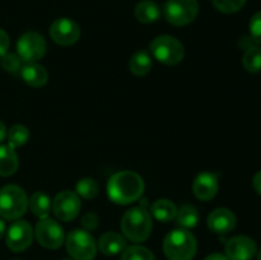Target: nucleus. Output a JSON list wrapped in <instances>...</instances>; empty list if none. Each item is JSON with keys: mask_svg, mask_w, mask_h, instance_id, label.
<instances>
[{"mask_svg": "<svg viewBox=\"0 0 261 260\" xmlns=\"http://www.w3.org/2000/svg\"><path fill=\"white\" fill-rule=\"evenodd\" d=\"M144 191V181L133 171L114 173L107 183V195L115 204L127 205L139 200Z\"/></svg>", "mask_w": 261, "mask_h": 260, "instance_id": "1", "label": "nucleus"}, {"mask_svg": "<svg viewBox=\"0 0 261 260\" xmlns=\"http://www.w3.org/2000/svg\"><path fill=\"white\" fill-rule=\"evenodd\" d=\"M152 217L145 206H134L124 213L121 219V231L127 240L143 242L152 232Z\"/></svg>", "mask_w": 261, "mask_h": 260, "instance_id": "2", "label": "nucleus"}, {"mask_svg": "<svg viewBox=\"0 0 261 260\" xmlns=\"http://www.w3.org/2000/svg\"><path fill=\"white\" fill-rule=\"evenodd\" d=\"M198 242L188 229L171 231L163 241V251L168 260H191L196 254Z\"/></svg>", "mask_w": 261, "mask_h": 260, "instance_id": "3", "label": "nucleus"}, {"mask_svg": "<svg viewBox=\"0 0 261 260\" xmlns=\"http://www.w3.org/2000/svg\"><path fill=\"white\" fill-rule=\"evenodd\" d=\"M28 198L25 191L17 185H7L0 190V216L15 221L25 213Z\"/></svg>", "mask_w": 261, "mask_h": 260, "instance_id": "4", "label": "nucleus"}, {"mask_svg": "<svg viewBox=\"0 0 261 260\" xmlns=\"http://www.w3.org/2000/svg\"><path fill=\"white\" fill-rule=\"evenodd\" d=\"M149 48L152 55L166 65H176L185 56L184 45L173 36H158L150 42Z\"/></svg>", "mask_w": 261, "mask_h": 260, "instance_id": "5", "label": "nucleus"}, {"mask_svg": "<svg viewBox=\"0 0 261 260\" xmlns=\"http://www.w3.org/2000/svg\"><path fill=\"white\" fill-rule=\"evenodd\" d=\"M66 251L74 260H93L97 245L93 236L86 229H73L65 240Z\"/></svg>", "mask_w": 261, "mask_h": 260, "instance_id": "6", "label": "nucleus"}, {"mask_svg": "<svg viewBox=\"0 0 261 260\" xmlns=\"http://www.w3.org/2000/svg\"><path fill=\"white\" fill-rule=\"evenodd\" d=\"M199 13L196 0H168L163 7V14L173 25H186L193 22Z\"/></svg>", "mask_w": 261, "mask_h": 260, "instance_id": "7", "label": "nucleus"}, {"mask_svg": "<svg viewBox=\"0 0 261 260\" xmlns=\"http://www.w3.org/2000/svg\"><path fill=\"white\" fill-rule=\"evenodd\" d=\"M35 236L38 244L46 249H59L65 241V233L64 229L55 219L43 218L37 222L35 228Z\"/></svg>", "mask_w": 261, "mask_h": 260, "instance_id": "8", "label": "nucleus"}, {"mask_svg": "<svg viewBox=\"0 0 261 260\" xmlns=\"http://www.w3.org/2000/svg\"><path fill=\"white\" fill-rule=\"evenodd\" d=\"M46 53V41L40 33L27 32L17 42V54L24 63H36Z\"/></svg>", "mask_w": 261, "mask_h": 260, "instance_id": "9", "label": "nucleus"}, {"mask_svg": "<svg viewBox=\"0 0 261 260\" xmlns=\"http://www.w3.org/2000/svg\"><path fill=\"white\" fill-rule=\"evenodd\" d=\"M82 204L78 194L74 191L64 190L55 196L53 201V212L56 218L63 222L73 221L78 217Z\"/></svg>", "mask_w": 261, "mask_h": 260, "instance_id": "10", "label": "nucleus"}, {"mask_svg": "<svg viewBox=\"0 0 261 260\" xmlns=\"http://www.w3.org/2000/svg\"><path fill=\"white\" fill-rule=\"evenodd\" d=\"M50 36L58 45H73L81 37V27L70 18H59L51 24Z\"/></svg>", "mask_w": 261, "mask_h": 260, "instance_id": "11", "label": "nucleus"}, {"mask_svg": "<svg viewBox=\"0 0 261 260\" xmlns=\"http://www.w3.org/2000/svg\"><path fill=\"white\" fill-rule=\"evenodd\" d=\"M33 240V229L25 221H17L7 232V246L12 251L20 252L31 246Z\"/></svg>", "mask_w": 261, "mask_h": 260, "instance_id": "12", "label": "nucleus"}, {"mask_svg": "<svg viewBox=\"0 0 261 260\" xmlns=\"http://www.w3.org/2000/svg\"><path fill=\"white\" fill-rule=\"evenodd\" d=\"M256 254V244L247 236L232 237L226 244V256L229 260H251Z\"/></svg>", "mask_w": 261, "mask_h": 260, "instance_id": "13", "label": "nucleus"}, {"mask_svg": "<svg viewBox=\"0 0 261 260\" xmlns=\"http://www.w3.org/2000/svg\"><path fill=\"white\" fill-rule=\"evenodd\" d=\"M236 222L237 219L233 212L226 208L216 209L209 214L208 219H206L209 229L219 235H226L233 231L236 227Z\"/></svg>", "mask_w": 261, "mask_h": 260, "instance_id": "14", "label": "nucleus"}, {"mask_svg": "<svg viewBox=\"0 0 261 260\" xmlns=\"http://www.w3.org/2000/svg\"><path fill=\"white\" fill-rule=\"evenodd\" d=\"M218 177L213 172H201L195 177L193 183V191L200 200L208 201L213 199L218 193Z\"/></svg>", "mask_w": 261, "mask_h": 260, "instance_id": "15", "label": "nucleus"}, {"mask_svg": "<svg viewBox=\"0 0 261 260\" xmlns=\"http://www.w3.org/2000/svg\"><path fill=\"white\" fill-rule=\"evenodd\" d=\"M23 81L31 87H43L48 81V73L42 65L37 63H25L19 71Z\"/></svg>", "mask_w": 261, "mask_h": 260, "instance_id": "16", "label": "nucleus"}, {"mask_svg": "<svg viewBox=\"0 0 261 260\" xmlns=\"http://www.w3.org/2000/svg\"><path fill=\"white\" fill-rule=\"evenodd\" d=\"M97 247L102 254L112 256V255H117L124 251L125 247H126V240L124 236L116 233V232H105L99 237Z\"/></svg>", "mask_w": 261, "mask_h": 260, "instance_id": "17", "label": "nucleus"}, {"mask_svg": "<svg viewBox=\"0 0 261 260\" xmlns=\"http://www.w3.org/2000/svg\"><path fill=\"white\" fill-rule=\"evenodd\" d=\"M18 154L9 144L0 145V175L12 176L18 170Z\"/></svg>", "mask_w": 261, "mask_h": 260, "instance_id": "18", "label": "nucleus"}, {"mask_svg": "<svg viewBox=\"0 0 261 260\" xmlns=\"http://www.w3.org/2000/svg\"><path fill=\"white\" fill-rule=\"evenodd\" d=\"M28 206H30L31 212L38 217L40 219L47 218L50 214L51 208H53V203H51L50 196L46 195L42 191H36L31 195L30 200H28Z\"/></svg>", "mask_w": 261, "mask_h": 260, "instance_id": "19", "label": "nucleus"}, {"mask_svg": "<svg viewBox=\"0 0 261 260\" xmlns=\"http://www.w3.org/2000/svg\"><path fill=\"white\" fill-rule=\"evenodd\" d=\"M134 14L142 23H154L161 17V8L152 0H143L135 7Z\"/></svg>", "mask_w": 261, "mask_h": 260, "instance_id": "20", "label": "nucleus"}, {"mask_svg": "<svg viewBox=\"0 0 261 260\" xmlns=\"http://www.w3.org/2000/svg\"><path fill=\"white\" fill-rule=\"evenodd\" d=\"M150 213L154 216V218L160 222H170L172 221L177 213V206L167 199H160L155 200L150 205Z\"/></svg>", "mask_w": 261, "mask_h": 260, "instance_id": "21", "label": "nucleus"}, {"mask_svg": "<svg viewBox=\"0 0 261 260\" xmlns=\"http://www.w3.org/2000/svg\"><path fill=\"white\" fill-rule=\"evenodd\" d=\"M176 223L181 228H194L199 223V212L193 204H182L176 213Z\"/></svg>", "mask_w": 261, "mask_h": 260, "instance_id": "22", "label": "nucleus"}, {"mask_svg": "<svg viewBox=\"0 0 261 260\" xmlns=\"http://www.w3.org/2000/svg\"><path fill=\"white\" fill-rule=\"evenodd\" d=\"M152 58L147 51H138L132 56L129 61V69L138 76L147 75L152 69Z\"/></svg>", "mask_w": 261, "mask_h": 260, "instance_id": "23", "label": "nucleus"}, {"mask_svg": "<svg viewBox=\"0 0 261 260\" xmlns=\"http://www.w3.org/2000/svg\"><path fill=\"white\" fill-rule=\"evenodd\" d=\"M242 65L249 73L261 71V48L257 46H249L244 53Z\"/></svg>", "mask_w": 261, "mask_h": 260, "instance_id": "24", "label": "nucleus"}, {"mask_svg": "<svg viewBox=\"0 0 261 260\" xmlns=\"http://www.w3.org/2000/svg\"><path fill=\"white\" fill-rule=\"evenodd\" d=\"M30 139V130L24 125H14L8 132V144L15 148L22 147Z\"/></svg>", "mask_w": 261, "mask_h": 260, "instance_id": "25", "label": "nucleus"}, {"mask_svg": "<svg viewBox=\"0 0 261 260\" xmlns=\"http://www.w3.org/2000/svg\"><path fill=\"white\" fill-rule=\"evenodd\" d=\"M98 184L96 180L91 177H84L79 180L75 185V193L78 196H82L84 199H93L98 194Z\"/></svg>", "mask_w": 261, "mask_h": 260, "instance_id": "26", "label": "nucleus"}, {"mask_svg": "<svg viewBox=\"0 0 261 260\" xmlns=\"http://www.w3.org/2000/svg\"><path fill=\"white\" fill-rule=\"evenodd\" d=\"M121 260H155L154 255L147 247L133 245V246L125 247L122 251Z\"/></svg>", "mask_w": 261, "mask_h": 260, "instance_id": "27", "label": "nucleus"}, {"mask_svg": "<svg viewBox=\"0 0 261 260\" xmlns=\"http://www.w3.org/2000/svg\"><path fill=\"white\" fill-rule=\"evenodd\" d=\"M213 5L222 13H236L245 5L246 0H212Z\"/></svg>", "mask_w": 261, "mask_h": 260, "instance_id": "28", "label": "nucleus"}, {"mask_svg": "<svg viewBox=\"0 0 261 260\" xmlns=\"http://www.w3.org/2000/svg\"><path fill=\"white\" fill-rule=\"evenodd\" d=\"M2 66L8 71V73L17 74L22 69V60L18 56V54L7 53L2 58Z\"/></svg>", "mask_w": 261, "mask_h": 260, "instance_id": "29", "label": "nucleus"}, {"mask_svg": "<svg viewBox=\"0 0 261 260\" xmlns=\"http://www.w3.org/2000/svg\"><path fill=\"white\" fill-rule=\"evenodd\" d=\"M250 36L254 42L261 45V12L254 14L250 20Z\"/></svg>", "mask_w": 261, "mask_h": 260, "instance_id": "30", "label": "nucleus"}, {"mask_svg": "<svg viewBox=\"0 0 261 260\" xmlns=\"http://www.w3.org/2000/svg\"><path fill=\"white\" fill-rule=\"evenodd\" d=\"M99 218L96 213H87L84 214L82 218V226L86 228V231H91V229H96L98 226Z\"/></svg>", "mask_w": 261, "mask_h": 260, "instance_id": "31", "label": "nucleus"}, {"mask_svg": "<svg viewBox=\"0 0 261 260\" xmlns=\"http://www.w3.org/2000/svg\"><path fill=\"white\" fill-rule=\"evenodd\" d=\"M8 48H9V36L0 28V59L8 53Z\"/></svg>", "mask_w": 261, "mask_h": 260, "instance_id": "32", "label": "nucleus"}, {"mask_svg": "<svg viewBox=\"0 0 261 260\" xmlns=\"http://www.w3.org/2000/svg\"><path fill=\"white\" fill-rule=\"evenodd\" d=\"M252 184H254V189L256 190V193L261 195V171H259V172L254 176V181H252Z\"/></svg>", "mask_w": 261, "mask_h": 260, "instance_id": "33", "label": "nucleus"}, {"mask_svg": "<svg viewBox=\"0 0 261 260\" xmlns=\"http://www.w3.org/2000/svg\"><path fill=\"white\" fill-rule=\"evenodd\" d=\"M204 260H229V259L223 254H212L209 255V256H206Z\"/></svg>", "mask_w": 261, "mask_h": 260, "instance_id": "34", "label": "nucleus"}, {"mask_svg": "<svg viewBox=\"0 0 261 260\" xmlns=\"http://www.w3.org/2000/svg\"><path fill=\"white\" fill-rule=\"evenodd\" d=\"M7 134H8L7 127H5V125L0 121V143H2L5 138H7Z\"/></svg>", "mask_w": 261, "mask_h": 260, "instance_id": "35", "label": "nucleus"}, {"mask_svg": "<svg viewBox=\"0 0 261 260\" xmlns=\"http://www.w3.org/2000/svg\"><path fill=\"white\" fill-rule=\"evenodd\" d=\"M5 228H7V227H5V222L3 221V219H0V239H2V237L4 236Z\"/></svg>", "mask_w": 261, "mask_h": 260, "instance_id": "36", "label": "nucleus"}, {"mask_svg": "<svg viewBox=\"0 0 261 260\" xmlns=\"http://www.w3.org/2000/svg\"><path fill=\"white\" fill-rule=\"evenodd\" d=\"M257 260H261V249L259 250V252H257Z\"/></svg>", "mask_w": 261, "mask_h": 260, "instance_id": "37", "label": "nucleus"}, {"mask_svg": "<svg viewBox=\"0 0 261 260\" xmlns=\"http://www.w3.org/2000/svg\"><path fill=\"white\" fill-rule=\"evenodd\" d=\"M64 260H70V259H64Z\"/></svg>", "mask_w": 261, "mask_h": 260, "instance_id": "38", "label": "nucleus"}]
</instances>
